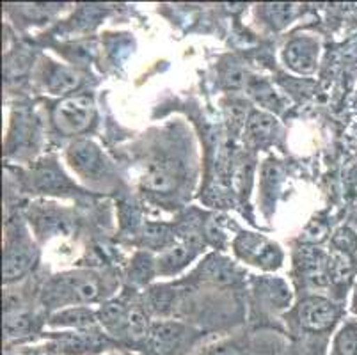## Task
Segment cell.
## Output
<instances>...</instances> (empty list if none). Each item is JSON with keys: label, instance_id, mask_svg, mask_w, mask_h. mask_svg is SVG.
Here are the masks:
<instances>
[{"label": "cell", "instance_id": "1", "mask_svg": "<svg viewBox=\"0 0 357 355\" xmlns=\"http://www.w3.org/2000/svg\"><path fill=\"white\" fill-rule=\"evenodd\" d=\"M95 117V103L89 96H71L63 100L54 110L55 126L66 135H73L91 125Z\"/></svg>", "mask_w": 357, "mask_h": 355}, {"label": "cell", "instance_id": "2", "mask_svg": "<svg viewBox=\"0 0 357 355\" xmlns=\"http://www.w3.org/2000/svg\"><path fill=\"white\" fill-rule=\"evenodd\" d=\"M340 317V309L333 302L322 297L306 299L297 309L298 324L310 332L329 331Z\"/></svg>", "mask_w": 357, "mask_h": 355}, {"label": "cell", "instance_id": "3", "mask_svg": "<svg viewBox=\"0 0 357 355\" xmlns=\"http://www.w3.org/2000/svg\"><path fill=\"white\" fill-rule=\"evenodd\" d=\"M185 336L187 328L178 322H158L151 325L144 343L149 355H176Z\"/></svg>", "mask_w": 357, "mask_h": 355}, {"label": "cell", "instance_id": "4", "mask_svg": "<svg viewBox=\"0 0 357 355\" xmlns=\"http://www.w3.org/2000/svg\"><path fill=\"white\" fill-rule=\"evenodd\" d=\"M105 345L107 340L102 334L87 328V331L61 334L54 341V350L57 355H87L96 354Z\"/></svg>", "mask_w": 357, "mask_h": 355}, {"label": "cell", "instance_id": "5", "mask_svg": "<svg viewBox=\"0 0 357 355\" xmlns=\"http://www.w3.org/2000/svg\"><path fill=\"white\" fill-rule=\"evenodd\" d=\"M235 247L240 256L252 259L256 265H261L265 269H275L281 262V252H279L278 247L268 243L267 240L255 236V234L238 236Z\"/></svg>", "mask_w": 357, "mask_h": 355}, {"label": "cell", "instance_id": "6", "mask_svg": "<svg viewBox=\"0 0 357 355\" xmlns=\"http://www.w3.org/2000/svg\"><path fill=\"white\" fill-rule=\"evenodd\" d=\"M317 54L318 48L314 41L307 38H297L287 45L284 59L288 66L297 73H311L317 66Z\"/></svg>", "mask_w": 357, "mask_h": 355}, {"label": "cell", "instance_id": "7", "mask_svg": "<svg viewBox=\"0 0 357 355\" xmlns=\"http://www.w3.org/2000/svg\"><path fill=\"white\" fill-rule=\"evenodd\" d=\"M298 265L314 285H326L331 281L329 258L317 247H303L298 250Z\"/></svg>", "mask_w": 357, "mask_h": 355}, {"label": "cell", "instance_id": "8", "mask_svg": "<svg viewBox=\"0 0 357 355\" xmlns=\"http://www.w3.org/2000/svg\"><path fill=\"white\" fill-rule=\"evenodd\" d=\"M34 250L29 246H16L8 249L4 256V265H2L4 281H15L27 273L34 265Z\"/></svg>", "mask_w": 357, "mask_h": 355}, {"label": "cell", "instance_id": "9", "mask_svg": "<svg viewBox=\"0 0 357 355\" xmlns=\"http://www.w3.org/2000/svg\"><path fill=\"white\" fill-rule=\"evenodd\" d=\"M70 160L73 167L79 169L80 172H86V174H96L103 167V160L98 148L93 142L87 141H79L71 146Z\"/></svg>", "mask_w": 357, "mask_h": 355}, {"label": "cell", "instance_id": "10", "mask_svg": "<svg viewBox=\"0 0 357 355\" xmlns=\"http://www.w3.org/2000/svg\"><path fill=\"white\" fill-rule=\"evenodd\" d=\"M142 187L158 194H169L178 187V174L169 165H153L142 178Z\"/></svg>", "mask_w": 357, "mask_h": 355}, {"label": "cell", "instance_id": "11", "mask_svg": "<svg viewBox=\"0 0 357 355\" xmlns=\"http://www.w3.org/2000/svg\"><path fill=\"white\" fill-rule=\"evenodd\" d=\"M199 272L204 279L219 282V285H228V282L235 281L236 278V266L229 259L222 258V256H217V254L210 256L201 265Z\"/></svg>", "mask_w": 357, "mask_h": 355}, {"label": "cell", "instance_id": "12", "mask_svg": "<svg viewBox=\"0 0 357 355\" xmlns=\"http://www.w3.org/2000/svg\"><path fill=\"white\" fill-rule=\"evenodd\" d=\"M126 315L128 309L119 302H110L105 304L98 311V320L112 336L125 338L126 336Z\"/></svg>", "mask_w": 357, "mask_h": 355}, {"label": "cell", "instance_id": "13", "mask_svg": "<svg viewBox=\"0 0 357 355\" xmlns=\"http://www.w3.org/2000/svg\"><path fill=\"white\" fill-rule=\"evenodd\" d=\"M95 324V312L82 308L68 309V311L57 312L52 317V325H57V327H73L79 331H87V328H93Z\"/></svg>", "mask_w": 357, "mask_h": 355}, {"label": "cell", "instance_id": "14", "mask_svg": "<svg viewBox=\"0 0 357 355\" xmlns=\"http://www.w3.org/2000/svg\"><path fill=\"white\" fill-rule=\"evenodd\" d=\"M80 86L79 73H75L70 68H55L48 77V89L54 94H66Z\"/></svg>", "mask_w": 357, "mask_h": 355}, {"label": "cell", "instance_id": "15", "mask_svg": "<svg viewBox=\"0 0 357 355\" xmlns=\"http://www.w3.org/2000/svg\"><path fill=\"white\" fill-rule=\"evenodd\" d=\"M66 289L77 302H91L100 295V285L93 278H70L66 281Z\"/></svg>", "mask_w": 357, "mask_h": 355}, {"label": "cell", "instance_id": "16", "mask_svg": "<svg viewBox=\"0 0 357 355\" xmlns=\"http://www.w3.org/2000/svg\"><path fill=\"white\" fill-rule=\"evenodd\" d=\"M149 325L148 317L141 308H132L128 309V315H126V338L135 343H141L146 341L149 334Z\"/></svg>", "mask_w": 357, "mask_h": 355}, {"label": "cell", "instance_id": "17", "mask_svg": "<svg viewBox=\"0 0 357 355\" xmlns=\"http://www.w3.org/2000/svg\"><path fill=\"white\" fill-rule=\"evenodd\" d=\"M32 331V320L24 311H8L4 317V332L8 340H18Z\"/></svg>", "mask_w": 357, "mask_h": 355}, {"label": "cell", "instance_id": "18", "mask_svg": "<svg viewBox=\"0 0 357 355\" xmlns=\"http://www.w3.org/2000/svg\"><path fill=\"white\" fill-rule=\"evenodd\" d=\"M275 130V119L268 114L255 112L249 117V132L258 141H268Z\"/></svg>", "mask_w": 357, "mask_h": 355}, {"label": "cell", "instance_id": "19", "mask_svg": "<svg viewBox=\"0 0 357 355\" xmlns=\"http://www.w3.org/2000/svg\"><path fill=\"white\" fill-rule=\"evenodd\" d=\"M334 348L337 355H357V324H349L340 331Z\"/></svg>", "mask_w": 357, "mask_h": 355}, {"label": "cell", "instance_id": "20", "mask_svg": "<svg viewBox=\"0 0 357 355\" xmlns=\"http://www.w3.org/2000/svg\"><path fill=\"white\" fill-rule=\"evenodd\" d=\"M352 269L349 254L342 252V250H334L329 258V273L331 279H347Z\"/></svg>", "mask_w": 357, "mask_h": 355}, {"label": "cell", "instance_id": "21", "mask_svg": "<svg viewBox=\"0 0 357 355\" xmlns=\"http://www.w3.org/2000/svg\"><path fill=\"white\" fill-rule=\"evenodd\" d=\"M291 13H294V9H291L290 4H267L265 6V16H267L268 22H271V24L278 29H283L284 25L290 24Z\"/></svg>", "mask_w": 357, "mask_h": 355}, {"label": "cell", "instance_id": "22", "mask_svg": "<svg viewBox=\"0 0 357 355\" xmlns=\"http://www.w3.org/2000/svg\"><path fill=\"white\" fill-rule=\"evenodd\" d=\"M144 239L148 240L149 246L164 247L171 240V231L164 224H149L144 229Z\"/></svg>", "mask_w": 357, "mask_h": 355}, {"label": "cell", "instance_id": "23", "mask_svg": "<svg viewBox=\"0 0 357 355\" xmlns=\"http://www.w3.org/2000/svg\"><path fill=\"white\" fill-rule=\"evenodd\" d=\"M153 273V263L146 254H139L135 258L134 266H132V278L137 282H146Z\"/></svg>", "mask_w": 357, "mask_h": 355}, {"label": "cell", "instance_id": "24", "mask_svg": "<svg viewBox=\"0 0 357 355\" xmlns=\"http://www.w3.org/2000/svg\"><path fill=\"white\" fill-rule=\"evenodd\" d=\"M333 242H334V247H336V250H342V252L350 254L357 247V234L354 233V231L343 227V229H340L336 234H334Z\"/></svg>", "mask_w": 357, "mask_h": 355}, {"label": "cell", "instance_id": "25", "mask_svg": "<svg viewBox=\"0 0 357 355\" xmlns=\"http://www.w3.org/2000/svg\"><path fill=\"white\" fill-rule=\"evenodd\" d=\"M38 183H40L41 188H47V190H52V188H63L66 185L63 176L55 169H43V171L38 174Z\"/></svg>", "mask_w": 357, "mask_h": 355}, {"label": "cell", "instance_id": "26", "mask_svg": "<svg viewBox=\"0 0 357 355\" xmlns=\"http://www.w3.org/2000/svg\"><path fill=\"white\" fill-rule=\"evenodd\" d=\"M151 308L157 312H167L171 309V304H173V293L165 292L164 288H155L151 292Z\"/></svg>", "mask_w": 357, "mask_h": 355}, {"label": "cell", "instance_id": "27", "mask_svg": "<svg viewBox=\"0 0 357 355\" xmlns=\"http://www.w3.org/2000/svg\"><path fill=\"white\" fill-rule=\"evenodd\" d=\"M224 82L228 87H240L245 82V75H243L242 68H229L226 73H224Z\"/></svg>", "mask_w": 357, "mask_h": 355}, {"label": "cell", "instance_id": "28", "mask_svg": "<svg viewBox=\"0 0 357 355\" xmlns=\"http://www.w3.org/2000/svg\"><path fill=\"white\" fill-rule=\"evenodd\" d=\"M354 309L357 311V285H356V292H354Z\"/></svg>", "mask_w": 357, "mask_h": 355}]
</instances>
